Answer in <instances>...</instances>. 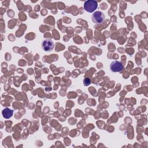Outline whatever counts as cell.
<instances>
[{
  "label": "cell",
  "mask_w": 148,
  "mask_h": 148,
  "mask_svg": "<svg viewBox=\"0 0 148 148\" xmlns=\"http://www.w3.org/2000/svg\"><path fill=\"white\" fill-rule=\"evenodd\" d=\"M105 16L104 14L101 11L95 12L91 16V19L93 23L95 24H100L103 22L105 20Z\"/></svg>",
  "instance_id": "obj_2"
},
{
  "label": "cell",
  "mask_w": 148,
  "mask_h": 148,
  "mask_svg": "<svg viewBox=\"0 0 148 148\" xmlns=\"http://www.w3.org/2000/svg\"><path fill=\"white\" fill-rule=\"evenodd\" d=\"M3 117L5 119H9L10 118L13 114V111L12 109L9 108H5L2 112Z\"/></svg>",
  "instance_id": "obj_5"
},
{
  "label": "cell",
  "mask_w": 148,
  "mask_h": 148,
  "mask_svg": "<svg viewBox=\"0 0 148 148\" xmlns=\"http://www.w3.org/2000/svg\"><path fill=\"white\" fill-rule=\"evenodd\" d=\"M110 69L113 72H120L123 69V65L120 61H113L110 65Z\"/></svg>",
  "instance_id": "obj_4"
},
{
  "label": "cell",
  "mask_w": 148,
  "mask_h": 148,
  "mask_svg": "<svg viewBox=\"0 0 148 148\" xmlns=\"http://www.w3.org/2000/svg\"><path fill=\"white\" fill-rule=\"evenodd\" d=\"M98 6V3L94 0L86 1L84 3V8L85 10L89 13H92L94 12Z\"/></svg>",
  "instance_id": "obj_1"
},
{
  "label": "cell",
  "mask_w": 148,
  "mask_h": 148,
  "mask_svg": "<svg viewBox=\"0 0 148 148\" xmlns=\"http://www.w3.org/2000/svg\"><path fill=\"white\" fill-rule=\"evenodd\" d=\"M54 43L52 40L46 39L43 40L42 43V47L46 51H50L54 49Z\"/></svg>",
  "instance_id": "obj_3"
}]
</instances>
